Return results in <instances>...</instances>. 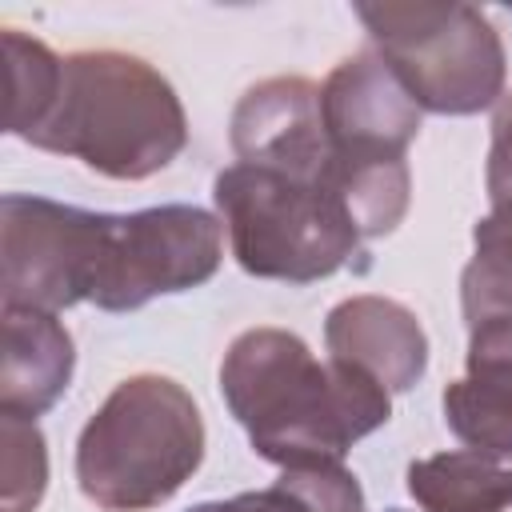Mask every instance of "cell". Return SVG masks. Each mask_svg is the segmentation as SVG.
Masks as SVG:
<instances>
[{"label": "cell", "mask_w": 512, "mask_h": 512, "mask_svg": "<svg viewBox=\"0 0 512 512\" xmlns=\"http://www.w3.org/2000/svg\"><path fill=\"white\" fill-rule=\"evenodd\" d=\"M220 396L276 468L340 464L392 416V392L344 360H316L288 328H248L220 360Z\"/></svg>", "instance_id": "6da1fadb"}, {"label": "cell", "mask_w": 512, "mask_h": 512, "mask_svg": "<svg viewBox=\"0 0 512 512\" xmlns=\"http://www.w3.org/2000/svg\"><path fill=\"white\" fill-rule=\"evenodd\" d=\"M32 148L76 156L108 180H148L188 144V116L176 88L140 56L100 48L64 56L52 112Z\"/></svg>", "instance_id": "7a4b0ae2"}, {"label": "cell", "mask_w": 512, "mask_h": 512, "mask_svg": "<svg viewBox=\"0 0 512 512\" xmlns=\"http://www.w3.org/2000/svg\"><path fill=\"white\" fill-rule=\"evenodd\" d=\"M204 460V420L184 384L160 372L120 380L76 440L80 492L104 512L172 500Z\"/></svg>", "instance_id": "3957f363"}, {"label": "cell", "mask_w": 512, "mask_h": 512, "mask_svg": "<svg viewBox=\"0 0 512 512\" xmlns=\"http://www.w3.org/2000/svg\"><path fill=\"white\" fill-rule=\"evenodd\" d=\"M320 116L332 144V184L364 240L388 236L412 196L408 144L420 108L376 48L340 60L320 84Z\"/></svg>", "instance_id": "277c9868"}, {"label": "cell", "mask_w": 512, "mask_h": 512, "mask_svg": "<svg viewBox=\"0 0 512 512\" xmlns=\"http://www.w3.org/2000/svg\"><path fill=\"white\" fill-rule=\"evenodd\" d=\"M212 200L236 264L256 280L312 284L360 256L364 236L328 180L236 160L216 176Z\"/></svg>", "instance_id": "5b68a950"}, {"label": "cell", "mask_w": 512, "mask_h": 512, "mask_svg": "<svg viewBox=\"0 0 512 512\" xmlns=\"http://www.w3.org/2000/svg\"><path fill=\"white\" fill-rule=\"evenodd\" d=\"M372 48L408 88L420 112L472 116L504 96V44L472 4H356Z\"/></svg>", "instance_id": "8992f818"}, {"label": "cell", "mask_w": 512, "mask_h": 512, "mask_svg": "<svg viewBox=\"0 0 512 512\" xmlns=\"http://www.w3.org/2000/svg\"><path fill=\"white\" fill-rule=\"evenodd\" d=\"M108 216L44 196L0 200V296L4 308L64 312L92 300L108 248Z\"/></svg>", "instance_id": "52a82bcc"}, {"label": "cell", "mask_w": 512, "mask_h": 512, "mask_svg": "<svg viewBox=\"0 0 512 512\" xmlns=\"http://www.w3.org/2000/svg\"><path fill=\"white\" fill-rule=\"evenodd\" d=\"M220 260L224 220L196 204L112 212L92 304L104 312H136L156 296L208 284Z\"/></svg>", "instance_id": "ba28073f"}, {"label": "cell", "mask_w": 512, "mask_h": 512, "mask_svg": "<svg viewBox=\"0 0 512 512\" xmlns=\"http://www.w3.org/2000/svg\"><path fill=\"white\" fill-rule=\"evenodd\" d=\"M232 152L240 164H268L332 184V144L320 116V84L304 76H272L252 84L232 112Z\"/></svg>", "instance_id": "9c48e42d"}, {"label": "cell", "mask_w": 512, "mask_h": 512, "mask_svg": "<svg viewBox=\"0 0 512 512\" xmlns=\"http://www.w3.org/2000/svg\"><path fill=\"white\" fill-rule=\"evenodd\" d=\"M332 360L368 372L388 392H408L428 372V336L420 320L388 296H348L324 320Z\"/></svg>", "instance_id": "30bf717a"}, {"label": "cell", "mask_w": 512, "mask_h": 512, "mask_svg": "<svg viewBox=\"0 0 512 512\" xmlns=\"http://www.w3.org/2000/svg\"><path fill=\"white\" fill-rule=\"evenodd\" d=\"M76 348L52 312L4 308V360H0V412L36 420L72 384Z\"/></svg>", "instance_id": "8fae6325"}, {"label": "cell", "mask_w": 512, "mask_h": 512, "mask_svg": "<svg viewBox=\"0 0 512 512\" xmlns=\"http://www.w3.org/2000/svg\"><path fill=\"white\" fill-rule=\"evenodd\" d=\"M408 492L424 512H500L512 500V468L456 448L408 464Z\"/></svg>", "instance_id": "7c38bea8"}, {"label": "cell", "mask_w": 512, "mask_h": 512, "mask_svg": "<svg viewBox=\"0 0 512 512\" xmlns=\"http://www.w3.org/2000/svg\"><path fill=\"white\" fill-rule=\"evenodd\" d=\"M448 432L488 460H512V384L492 376L452 380L440 396Z\"/></svg>", "instance_id": "4fadbf2b"}, {"label": "cell", "mask_w": 512, "mask_h": 512, "mask_svg": "<svg viewBox=\"0 0 512 512\" xmlns=\"http://www.w3.org/2000/svg\"><path fill=\"white\" fill-rule=\"evenodd\" d=\"M464 324L512 320V220L488 212L472 228V260L460 272Z\"/></svg>", "instance_id": "5bb4252c"}, {"label": "cell", "mask_w": 512, "mask_h": 512, "mask_svg": "<svg viewBox=\"0 0 512 512\" xmlns=\"http://www.w3.org/2000/svg\"><path fill=\"white\" fill-rule=\"evenodd\" d=\"M4 60H8V132L28 144L32 132L52 112L64 56H56L44 40L8 28L4 32Z\"/></svg>", "instance_id": "9a60e30c"}, {"label": "cell", "mask_w": 512, "mask_h": 512, "mask_svg": "<svg viewBox=\"0 0 512 512\" xmlns=\"http://www.w3.org/2000/svg\"><path fill=\"white\" fill-rule=\"evenodd\" d=\"M0 452H4V504L0 512H36L48 488V444L36 420L0 412Z\"/></svg>", "instance_id": "2e32d148"}, {"label": "cell", "mask_w": 512, "mask_h": 512, "mask_svg": "<svg viewBox=\"0 0 512 512\" xmlns=\"http://www.w3.org/2000/svg\"><path fill=\"white\" fill-rule=\"evenodd\" d=\"M280 484L296 492L308 512H364L360 480L344 464H316V468H284Z\"/></svg>", "instance_id": "e0dca14e"}, {"label": "cell", "mask_w": 512, "mask_h": 512, "mask_svg": "<svg viewBox=\"0 0 512 512\" xmlns=\"http://www.w3.org/2000/svg\"><path fill=\"white\" fill-rule=\"evenodd\" d=\"M488 204L496 216L512 220V92L500 96L492 116V144H488Z\"/></svg>", "instance_id": "ac0fdd59"}, {"label": "cell", "mask_w": 512, "mask_h": 512, "mask_svg": "<svg viewBox=\"0 0 512 512\" xmlns=\"http://www.w3.org/2000/svg\"><path fill=\"white\" fill-rule=\"evenodd\" d=\"M188 512H308L296 492H288L280 480L272 488H260V492H240V496H228V500H204V504H192Z\"/></svg>", "instance_id": "d6986e66"}, {"label": "cell", "mask_w": 512, "mask_h": 512, "mask_svg": "<svg viewBox=\"0 0 512 512\" xmlns=\"http://www.w3.org/2000/svg\"><path fill=\"white\" fill-rule=\"evenodd\" d=\"M500 512H512V500H508V504H504V508H500Z\"/></svg>", "instance_id": "ffe728a7"}, {"label": "cell", "mask_w": 512, "mask_h": 512, "mask_svg": "<svg viewBox=\"0 0 512 512\" xmlns=\"http://www.w3.org/2000/svg\"><path fill=\"white\" fill-rule=\"evenodd\" d=\"M388 512H404V508H388Z\"/></svg>", "instance_id": "44dd1931"}]
</instances>
